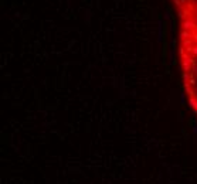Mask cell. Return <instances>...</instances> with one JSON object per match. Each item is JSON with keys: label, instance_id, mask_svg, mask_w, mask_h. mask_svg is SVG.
Instances as JSON below:
<instances>
[{"label": "cell", "instance_id": "1", "mask_svg": "<svg viewBox=\"0 0 197 184\" xmlns=\"http://www.w3.org/2000/svg\"><path fill=\"white\" fill-rule=\"evenodd\" d=\"M176 17V54L187 106L197 119V0H170Z\"/></svg>", "mask_w": 197, "mask_h": 184}]
</instances>
